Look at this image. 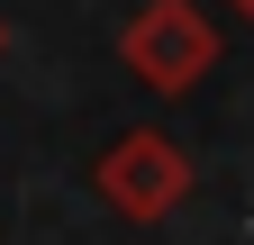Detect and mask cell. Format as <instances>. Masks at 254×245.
Listing matches in <instances>:
<instances>
[{"label": "cell", "instance_id": "6da1fadb", "mask_svg": "<svg viewBox=\"0 0 254 245\" xmlns=\"http://www.w3.org/2000/svg\"><path fill=\"white\" fill-rule=\"evenodd\" d=\"M118 64L145 91L182 100V91L209 82V64H218V18L200 9V0H145V9L118 27Z\"/></svg>", "mask_w": 254, "mask_h": 245}, {"label": "cell", "instance_id": "7a4b0ae2", "mask_svg": "<svg viewBox=\"0 0 254 245\" xmlns=\"http://www.w3.org/2000/svg\"><path fill=\"white\" fill-rule=\"evenodd\" d=\"M190 155L164 136V127H127V136H109L100 145V164H91V191H100L118 218H136V227H164L173 209L190 200Z\"/></svg>", "mask_w": 254, "mask_h": 245}, {"label": "cell", "instance_id": "3957f363", "mask_svg": "<svg viewBox=\"0 0 254 245\" xmlns=\"http://www.w3.org/2000/svg\"><path fill=\"white\" fill-rule=\"evenodd\" d=\"M227 9H236V18H254V0H227Z\"/></svg>", "mask_w": 254, "mask_h": 245}, {"label": "cell", "instance_id": "277c9868", "mask_svg": "<svg viewBox=\"0 0 254 245\" xmlns=\"http://www.w3.org/2000/svg\"><path fill=\"white\" fill-rule=\"evenodd\" d=\"M0 46H9V27H0Z\"/></svg>", "mask_w": 254, "mask_h": 245}]
</instances>
